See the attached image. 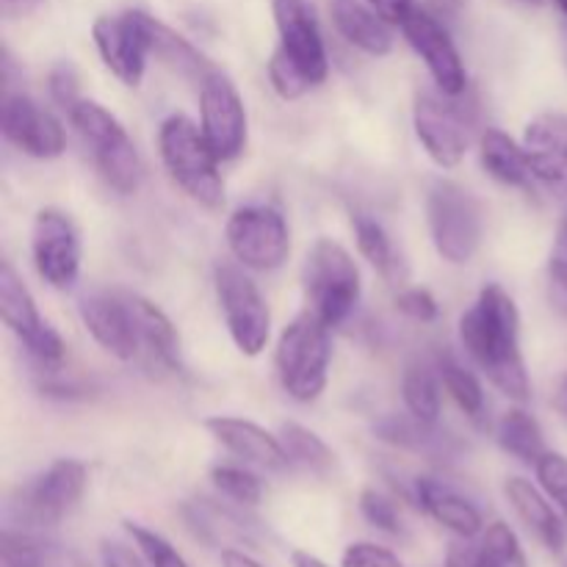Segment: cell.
Here are the masks:
<instances>
[{
	"mask_svg": "<svg viewBox=\"0 0 567 567\" xmlns=\"http://www.w3.org/2000/svg\"><path fill=\"white\" fill-rule=\"evenodd\" d=\"M537 482L567 518V457L559 452H546L535 465Z\"/></svg>",
	"mask_w": 567,
	"mask_h": 567,
	"instance_id": "37",
	"label": "cell"
},
{
	"mask_svg": "<svg viewBox=\"0 0 567 567\" xmlns=\"http://www.w3.org/2000/svg\"><path fill=\"white\" fill-rule=\"evenodd\" d=\"M402 33L413 53L424 61L426 72L435 81V89H441L443 94H452V97L468 92V72H465L463 55L430 9L410 11L402 22Z\"/></svg>",
	"mask_w": 567,
	"mask_h": 567,
	"instance_id": "16",
	"label": "cell"
},
{
	"mask_svg": "<svg viewBox=\"0 0 567 567\" xmlns=\"http://www.w3.org/2000/svg\"><path fill=\"white\" fill-rule=\"evenodd\" d=\"M66 116H70L72 127H75L78 136H81L83 147L92 155L94 169L100 172L105 186H109L111 192L122 194V197L136 192V188L142 186L144 164L136 144L127 136L125 125H122L105 105L86 97L78 100V103L66 111Z\"/></svg>",
	"mask_w": 567,
	"mask_h": 567,
	"instance_id": "3",
	"label": "cell"
},
{
	"mask_svg": "<svg viewBox=\"0 0 567 567\" xmlns=\"http://www.w3.org/2000/svg\"><path fill=\"white\" fill-rule=\"evenodd\" d=\"M426 225L432 247L446 264L465 266L480 252L485 236L482 203L454 181H435L426 194Z\"/></svg>",
	"mask_w": 567,
	"mask_h": 567,
	"instance_id": "6",
	"label": "cell"
},
{
	"mask_svg": "<svg viewBox=\"0 0 567 567\" xmlns=\"http://www.w3.org/2000/svg\"><path fill=\"white\" fill-rule=\"evenodd\" d=\"M0 319L9 327V332H14L33 363L48 371H55L64 363V338L42 319L31 291L22 282V277L11 269V264H3V269H0Z\"/></svg>",
	"mask_w": 567,
	"mask_h": 567,
	"instance_id": "11",
	"label": "cell"
},
{
	"mask_svg": "<svg viewBox=\"0 0 567 567\" xmlns=\"http://www.w3.org/2000/svg\"><path fill=\"white\" fill-rule=\"evenodd\" d=\"M100 559H103V567H150L142 554H136L133 548L114 540H105L100 546Z\"/></svg>",
	"mask_w": 567,
	"mask_h": 567,
	"instance_id": "44",
	"label": "cell"
},
{
	"mask_svg": "<svg viewBox=\"0 0 567 567\" xmlns=\"http://www.w3.org/2000/svg\"><path fill=\"white\" fill-rule=\"evenodd\" d=\"M81 324L103 352L122 363H138V327L131 291H92L78 305Z\"/></svg>",
	"mask_w": 567,
	"mask_h": 567,
	"instance_id": "18",
	"label": "cell"
},
{
	"mask_svg": "<svg viewBox=\"0 0 567 567\" xmlns=\"http://www.w3.org/2000/svg\"><path fill=\"white\" fill-rule=\"evenodd\" d=\"M480 164L496 183L509 188H532L529 155H526L524 142H515L509 133L498 127H485L480 136Z\"/></svg>",
	"mask_w": 567,
	"mask_h": 567,
	"instance_id": "25",
	"label": "cell"
},
{
	"mask_svg": "<svg viewBox=\"0 0 567 567\" xmlns=\"http://www.w3.org/2000/svg\"><path fill=\"white\" fill-rule=\"evenodd\" d=\"M441 391L443 382L437 374L435 363H424V360H415L404 369L402 377V402L408 415H413L421 424H437L441 421Z\"/></svg>",
	"mask_w": 567,
	"mask_h": 567,
	"instance_id": "27",
	"label": "cell"
},
{
	"mask_svg": "<svg viewBox=\"0 0 567 567\" xmlns=\"http://www.w3.org/2000/svg\"><path fill=\"white\" fill-rule=\"evenodd\" d=\"M158 155L166 175L188 199L208 210H219L225 205L221 161L216 158L197 122L186 114L166 116L158 127Z\"/></svg>",
	"mask_w": 567,
	"mask_h": 567,
	"instance_id": "2",
	"label": "cell"
},
{
	"mask_svg": "<svg viewBox=\"0 0 567 567\" xmlns=\"http://www.w3.org/2000/svg\"><path fill=\"white\" fill-rule=\"evenodd\" d=\"M474 125V105L463 103V94L452 97L441 89L415 94L413 100V131L421 150L441 169H454L463 164Z\"/></svg>",
	"mask_w": 567,
	"mask_h": 567,
	"instance_id": "9",
	"label": "cell"
},
{
	"mask_svg": "<svg viewBox=\"0 0 567 567\" xmlns=\"http://www.w3.org/2000/svg\"><path fill=\"white\" fill-rule=\"evenodd\" d=\"M0 131L6 142L28 158L53 161L66 150V133L59 116L25 92H6Z\"/></svg>",
	"mask_w": 567,
	"mask_h": 567,
	"instance_id": "15",
	"label": "cell"
},
{
	"mask_svg": "<svg viewBox=\"0 0 567 567\" xmlns=\"http://www.w3.org/2000/svg\"><path fill=\"white\" fill-rule=\"evenodd\" d=\"M557 255H563V258H567V216L563 219V225H559V236H557Z\"/></svg>",
	"mask_w": 567,
	"mask_h": 567,
	"instance_id": "51",
	"label": "cell"
},
{
	"mask_svg": "<svg viewBox=\"0 0 567 567\" xmlns=\"http://www.w3.org/2000/svg\"><path fill=\"white\" fill-rule=\"evenodd\" d=\"M147 37H150V53L161 61L164 66H169L177 75L188 78V81L203 83L205 78L214 75L216 66L194 48L188 39H183L181 33L172 31L169 25H164L161 20L147 14Z\"/></svg>",
	"mask_w": 567,
	"mask_h": 567,
	"instance_id": "26",
	"label": "cell"
},
{
	"mask_svg": "<svg viewBox=\"0 0 567 567\" xmlns=\"http://www.w3.org/2000/svg\"><path fill=\"white\" fill-rule=\"evenodd\" d=\"M413 493L419 507L424 509L435 524H441L443 529L457 535L460 540H474V537L482 535V529H485V520H482V513L476 509V504L468 502V498H465L463 493L454 491V487H449L446 482L419 476L413 485Z\"/></svg>",
	"mask_w": 567,
	"mask_h": 567,
	"instance_id": "22",
	"label": "cell"
},
{
	"mask_svg": "<svg viewBox=\"0 0 567 567\" xmlns=\"http://www.w3.org/2000/svg\"><path fill=\"white\" fill-rule=\"evenodd\" d=\"M266 75H269V83H271V89H275L277 97L286 100V103L305 97L310 89H316L313 83H310L308 78H305L302 72H299L297 66H293L291 61L280 53V50H275V53H271L269 66H266Z\"/></svg>",
	"mask_w": 567,
	"mask_h": 567,
	"instance_id": "36",
	"label": "cell"
},
{
	"mask_svg": "<svg viewBox=\"0 0 567 567\" xmlns=\"http://www.w3.org/2000/svg\"><path fill=\"white\" fill-rule=\"evenodd\" d=\"M330 17L336 31L360 53L382 59L393 50V22L365 0H330Z\"/></svg>",
	"mask_w": 567,
	"mask_h": 567,
	"instance_id": "23",
	"label": "cell"
},
{
	"mask_svg": "<svg viewBox=\"0 0 567 567\" xmlns=\"http://www.w3.org/2000/svg\"><path fill=\"white\" fill-rule=\"evenodd\" d=\"M563 50H565V66H567V20L563 25Z\"/></svg>",
	"mask_w": 567,
	"mask_h": 567,
	"instance_id": "52",
	"label": "cell"
},
{
	"mask_svg": "<svg viewBox=\"0 0 567 567\" xmlns=\"http://www.w3.org/2000/svg\"><path fill=\"white\" fill-rule=\"evenodd\" d=\"M89 471L81 460H55L11 496V515L20 529L61 524L86 493Z\"/></svg>",
	"mask_w": 567,
	"mask_h": 567,
	"instance_id": "8",
	"label": "cell"
},
{
	"mask_svg": "<svg viewBox=\"0 0 567 567\" xmlns=\"http://www.w3.org/2000/svg\"><path fill=\"white\" fill-rule=\"evenodd\" d=\"M341 567H404L399 557L377 543H352L343 551Z\"/></svg>",
	"mask_w": 567,
	"mask_h": 567,
	"instance_id": "41",
	"label": "cell"
},
{
	"mask_svg": "<svg viewBox=\"0 0 567 567\" xmlns=\"http://www.w3.org/2000/svg\"><path fill=\"white\" fill-rule=\"evenodd\" d=\"M221 567H264L258 559L247 557L244 551H236V548H225L221 551Z\"/></svg>",
	"mask_w": 567,
	"mask_h": 567,
	"instance_id": "47",
	"label": "cell"
},
{
	"mask_svg": "<svg viewBox=\"0 0 567 567\" xmlns=\"http://www.w3.org/2000/svg\"><path fill=\"white\" fill-rule=\"evenodd\" d=\"M332 365L330 327L313 313H302L282 327L275 349V369L282 391L293 402L310 404L327 391Z\"/></svg>",
	"mask_w": 567,
	"mask_h": 567,
	"instance_id": "4",
	"label": "cell"
},
{
	"mask_svg": "<svg viewBox=\"0 0 567 567\" xmlns=\"http://www.w3.org/2000/svg\"><path fill=\"white\" fill-rule=\"evenodd\" d=\"M293 567H330L308 551H293Z\"/></svg>",
	"mask_w": 567,
	"mask_h": 567,
	"instance_id": "50",
	"label": "cell"
},
{
	"mask_svg": "<svg viewBox=\"0 0 567 567\" xmlns=\"http://www.w3.org/2000/svg\"><path fill=\"white\" fill-rule=\"evenodd\" d=\"M546 297L554 313L567 321V258L563 255H554L546 269Z\"/></svg>",
	"mask_w": 567,
	"mask_h": 567,
	"instance_id": "43",
	"label": "cell"
},
{
	"mask_svg": "<svg viewBox=\"0 0 567 567\" xmlns=\"http://www.w3.org/2000/svg\"><path fill=\"white\" fill-rule=\"evenodd\" d=\"M125 532L133 537L138 554L147 559L150 567H188L183 554L158 532L147 529L142 524H133V520H125Z\"/></svg>",
	"mask_w": 567,
	"mask_h": 567,
	"instance_id": "35",
	"label": "cell"
},
{
	"mask_svg": "<svg viewBox=\"0 0 567 567\" xmlns=\"http://www.w3.org/2000/svg\"><path fill=\"white\" fill-rule=\"evenodd\" d=\"M31 258L37 275L55 291H66L81 277L83 244L75 221L59 208H42L33 216Z\"/></svg>",
	"mask_w": 567,
	"mask_h": 567,
	"instance_id": "12",
	"label": "cell"
},
{
	"mask_svg": "<svg viewBox=\"0 0 567 567\" xmlns=\"http://www.w3.org/2000/svg\"><path fill=\"white\" fill-rule=\"evenodd\" d=\"M205 430L227 454L241 460L244 465H255V468L264 471L291 468V460L282 449L280 435H271L255 421L238 419V415H210L205 421Z\"/></svg>",
	"mask_w": 567,
	"mask_h": 567,
	"instance_id": "20",
	"label": "cell"
},
{
	"mask_svg": "<svg viewBox=\"0 0 567 567\" xmlns=\"http://www.w3.org/2000/svg\"><path fill=\"white\" fill-rule=\"evenodd\" d=\"M524 150L532 177L548 197L567 203V114L543 111L526 125Z\"/></svg>",
	"mask_w": 567,
	"mask_h": 567,
	"instance_id": "19",
	"label": "cell"
},
{
	"mask_svg": "<svg viewBox=\"0 0 567 567\" xmlns=\"http://www.w3.org/2000/svg\"><path fill=\"white\" fill-rule=\"evenodd\" d=\"M480 554L485 567H529L524 548H520V540L502 520L482 529Z\"/></svg>",
	"mask_w": 567,
	"mask_h": 567,
	"instance_id": "34",
	"label": "cell"
},
{
	"mask_svg": "<svg viewBox=\"0 0 567 567\" xmlns=\"http://www.w3.org/2000/svg\"><path fill=\"white\" fill-rule=\"evenodd\" d=\"M94 48L103 59L105 70L125 86L136 89L144 81L150 61L147 14L125 11V14H103L92 25Z\"/></svg>",
	"mask_w": 567,
	"mask_h": 567,
	"instance_id": "13",
	"label": "cell"
},
{
	"mask_svg": "<svg viewBox=\"0 0 567 567\" xmlns=\"http://www.w3.org/2000/svg\"><path fill=\"white\" fill-rule=\"evenodd\" d=\"M360 513L363 518L374 526L377 532H385V535H402V515L399 507L393 504V498H388L380 491H363L360 493Z\"/></svg>",
	"mask_w": 567,
	"mask_h": 567,
	"instance_id": "38",
	"label": "cell"
},
{
	"mask_svg": "<svg viewBox=\"0 0 567 567\" xmlns=\"http://www.w3.org/2000/svg\"><path fill=\"white\" fill-rule=\"evenodd\" d=\"M446 567H485L480 546H471L468 540L452 543L446 554Z\"/></svg>",
	"mask_w": 567,
	"mask_h": 567,
	"instance_id": "45",
	"label": "cell"
},
{
	"mask_svg": "<svg viewBox=\"0 0 567 567\" xmlns=\"http://www.w3.org/2000/svg\"><path fill=\"white\" fill-rule=\"evenodd\" d=\"M496 441L509 457L520 460V463L526 465H537L543 454L548 452L540 421L524 408H509L507 413L498 419Z\"/></svg>",
	"mask_w": 567,
	"mask_h": 567,
	"instance_id": "28",
	"label": "cell"
},
{
	"mask_svg": "<svg viewBox=\"0 0 567 567\" xmlns=\"http://www.w3.org/2000/svg\"><path fill=\"white\" fill-rule=\"evenodd\" d=\"M275 25L280 33V50L313 86H321L330 75V55H327L324 37L319 20L308 0H271Z\"/></svg>",
	"mask_w": 567,
	"mask_h": 567,
	"instance_id": "17",
	"label": "cell"
},
{
	"mask_svg": "<svg viewBox=\"0 0 567 567\" xmlns=\"http://www.w3.org/2000/svg\"><path fill=\"white\" fill-rule=\"evenodd\" d=\"M520 3H526V6H543V3H546V0H520Z\"/></svg>",
	"mask_w": 567,
	"mask_h": 567,
	"instance_id": "53",
	"label": "cell"
},
{
	"mask_svg": "<svg viewBox=\"0 0 567 567\" xmlns=\"http://www.w3.org/2000/svg\"><path fill=\"white\" fill-rule=\"evenodd\" d=\"M365 3L374 6V9L380 11L388 22H399V25H402L404 17L415 9L413 0H365Z\"/></svg>",
	"mask_w": 567,
	"mask_h": 567,
	"instance_id": "46",
	"label": "cell"
},
{
	"mask_svg": "<svg viewBox=\"0 0 567 567\" xmlns=\"http://www.w3.org/2000/svg\"><path fill=\"white\" fill-rule=\"evenodd\" d=\"M280 441L288 460H291V465H297V468L310 471V474H327V471H332V465H336V454L327 446L324 437H319L305 424L286 421V424L280 426Z\"/></svg>",
	"mask_w": 567,
	"mask_h": 567,
	"instance_id": "31",
	"label": "cell"
},
{
	"mask_svg": "<svg viewBox=\"0 0 567 567\" xmlns=\"http://www.w3.org/2000/svg\"><path fill=\"white\" fill-rule=\"evenodd\" d=\"M133 313L138 327V369L153 377L175 374L181 371V336L169 316L142 293L131 291Z\"/></svg>",
	"mask_w": 567,
	"mask_h": 567,
	"instance_id": "21",
	"label": "cell"
},
{
	"mask_svg": "<svg viewBox=\"0 0 567 567\" xmlns=\"http://www.w3.org/2000/svg\"><path fill=\"white\" fill-rule=\"evenodd\" d=\"M199 127L219 161H233L247 147V109L236 83L216 70L199 83Z\"/></svg>",
	"mask_w": 567,
	"mask_h": 567,
	"instance_id": "14",
	"label": "cell"
},
{
	"mask_svg": "<svg viewBox=\"0 0 567 567\" xmlns=\"http://www.w3.org/2000/svg\"><path fill=\"white\" fill-rule=\"evenodd\" d=\"M210 482L221 496L236 502L238 507H258L264 502V482L244 465H214Z\"/></svg>",
	"mask_w": 567,
	"mask_h": 567,
	"instance_id": "33",
	"label": "cell"
},
{
	"mask_svg": "<svg viewBox=\"0 0 567 567\" xmlns=\"http://www.w3.org/2000/svg\"><path fill=\"white\" fill-rule=\"evenodd\" d=\"M557 6H559V9H563V14H565V20H567V0H557Z\"/></svg>",
	"mask_w": 567,
	"mask_h": 567,
	"instance_id": "54",
	"label": "cell"
},
{
	"mask_svg": "<svg viewBox=\"0 0 567 567\" xmlns=\"http://www.w3.org/2000/svg\"><path fill=\"white\" fill-rule=\"evenodd\" d=\"M504 493H507V502L513 504L515 515L526 524V529L535 532V537L546 548L563 551L565 524L563 518H559L557 509H554L551 498L546 496V491L532 485L524 476H509L507 485H504Z\"/></svg>",
	"mask_w": 567,
	"mask_h": 567,
	"instance_id": "24",
	"label": "cell"
},
{
	"mask_svg": "<svg viewBox=\"0 0 567 567\" xmlns=\"http://www.w3.org/2000/svg\"><path fill=\"white\" fill-rule=\"evenodd\" d=\"M396 310L419 324H432L441 316V305L426 288H404L396 297Z\"/></svg>",
	"mask_w": 567,
	"mask_h": 567,
	"instance_id": "40",
	"label": "cell"
},
{
	"mask_svg": "<svg viewBox=\"0 0 567 567\" xmlns=\"http://www.w3.org/2000/svg\"><path fill=\"white\" fill-rule=\"evenodd\" d=\"M437 374H441L443 391L452 396V402L468 415L474 424H485L487 415V396L485 388H482V380L468 369V365L460 363L452 354H443V358L435 360Z\"/></svg>",
	"mask_w": 567,
	"mask_h": 567,
	"instance_id": "30",
	"label": "cell"
},
{
	"mask_svg": "<svg viewBox=\"0 0 567 567\" xmlns=\"http://www.w3.org/2000/svg\"><path fill=\"white\" fill-rule=\"evenodd\" d=\"M233 260L249 271H277L291 258V230L275 205H244L225 225Z\"/></svg>",
	"mask_w": 567,
	"mask_h": 567,
	"instance_id": "10",
	"label": "cell"
},
{
	"mask_svg": "<svg viewBox=\"0 0 567 567\" xmlns=\"http://www.w3.org/2000/svg\"><path fill=\"white\" fill-rule=\"evenodd\" d=\"M424 3L430 6L432 14H446V17H452V14H457L460 6H463V0H424Z\"/></svg>",
	"mask_w": 567,
	"mask_h": 567,
	"instance_id": "48",
	"label": "cell"
},
{
	"mask_svg": "<svg viewBox=\"0 0 567 567\" xmlns=\"http://www.w3.org/2000/svg\"><path fill=\"white\" fill-rule=\"evenodd\" d=\"M214 291L230 341L244 358H258L271 341V310L264 291L241 264H216Z\"/></svg>",
	"mask_w": 567,
	"mask_h": 567,
	"instance_id": "7",
	"label": "cell"
},
{
	"mask_svg": "<svg viewBox=\"0 0 567 567\" xmlns=\"http://www.w3.org/2000/svg\"><path fill=\"white\" fill-rule=\"evenodd\" d=\"M3 567H44L42 548L25 529L3 532Z\"/></svg>",
	"mask_w": 567,
	"mask_h": 567,
	"instance_id": "39",
	"label": "cell"
},
{
	"mask_svg": "<svg viewBox=\"0 0 567 567\" xmlns=\"http://www.w3.org/2000/svg\"><path fill=\"white\" fill-rule=\"evenodd\" d=\"M305 297L310 313L327 327H341L358 310L363 277L358 260L336 238H319L305 258Z\"/></svg>",
	"mask_w": 567,
	"mask_h": 567,
	"instance_id": "5",
	"label": "cell"
},
{
	"mask_svg": "<svg viewBox=\"0 0 567 567\" xmlns=\"http://www.w3.org/2000/svg\"><path fill=\"white\" fill-rule=\"evenodd\" d=\"M460 341L493 388L513 402L532 396L529 371L520 352V313L498 282H487L476 302L460 316Z\"/></svg>",
	"mask_w": 567,
	"mask_h": 567,
	"instance_id": "1",
	"label": "cell"
},
{
	"mask_svg": "<svg viewBox=\"0 0 567 567\" xmlns=\"http://www.w3.org/2000/svg\"><path fill=\"white\" fill-rule=\"evenodd\" d=\"M48 89H50V97H53L64 111H70L72 105L81 100V89H78V72L72 70V64L53 66L48 75Z\"/></svg>",
	"mask_w": 567,
	"mask_h": 567,
	"instance_id": "42",
	"label": "cell"
},
{
	"mask_svg": "<svg viewBox=\"0 0 567 567\" xmlns=\"http://www.w3.org/2000/svg\"><path fill=\"white\" fill-rule=\"evenodd\" d=\"M377 435L382 441L393 443V446L410 449L415 454H446L449 443L437 435V424H421L413 415H404V419H388L377 426Z\"/></svg>",
	"mask_w": 567,
	"mask_h": 567,
	"instance_id": "32",
	"label": "cell"
},
{
	"mask_svg": "<svg viewBox=\"0 0 567 567\" xmlns=\"http://www.w3.org/2000/svg\"><path fill=\"white\" fill-rule=\"evenodd\" d=\"M352 230H354V244H358L360 255L380 271L385 280L399 282L404 277V260L399 255L396 244L388 236L385 227L374 219V216L358 214L352 216Z\"/></svg>",
	"mask_w": 567,
	"mask_h": 567,
	"instance_id": "29",
	"label": "cell"
},
{
	"mask_svg": "<svg viewBox=\"0 0 567 567\" xmlns=\"http://www.w3.org/2000/svg\"><path fill=\"white\" fill-rule=\"evenodd\" d=\"M554 408L559 410V415H565L567 419V374L559 380L557 393H554Z\"/></svg>",
	"mask_w": 567,
	"mask_h": 567,
	"instance_id": "49",
	"label": "cell"
}]
</instances>
